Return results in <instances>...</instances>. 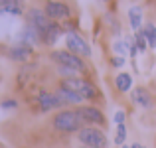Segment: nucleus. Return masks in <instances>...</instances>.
<instances>
[{"label": "nucleus", "mask_w": 156, "mask_h": 148, "mask_svg": "<svg viewBox=\"0 0 156 148\" xmlns=\"http://www.w3.org/2000/svg\"><path fill=\"white\" fill-rule=\"evenodd\" d=\"M57 97L63 101V105H79V103H83L85 99L79 95V93H75V91H71V89H67V87H63L61 85L59 89H57Z\"/></svg>", "instance_id": "10"}, {"label": "nucleus", "mask_w": 156, "mask_h": 148, "mask_svg": "<svg viewBox=\"0 0 156 148\" xmlns=\"http://www.w3.org/2000/svg\"><path fill=\"white\" fill-rule=\"evenodd\" d=\"M125 138H126V126H125V125H119L117 136H115V142H117V144H125Z\"/></svg>", "instance_id": "19"}, {"label": "nucleus", "mask_w": 156, "mask_h": 148, "mask_svg": "<svg viewBox=\"0 0 156 148\" xmlns=\"http://www.w3.org/2000/svg\"><path fill=\"white\" fill-rule=\"evenodd\" d=\"M16 105H18L16 101H4L2 103V109H16Z\"/></svg>", "instance_id": "21"}, {"label": "nucleus", "mask_w": 156, "mask_h": 148, "mask_svg": "<svg viewBox=\"0 0 156 148\" xmlns=\"http://www.w3.org/2000/svg\"><path fill=\"white\" fill-rule=\"evenodd\" d=\"M83 148H87V146H83Z\"/></svg>", "instance_id": "26"}, {"label": "nucleus", "mask_w": 156, "mask_h": 148, "mask_svg": "<svg viewBox=\"0 0 156 148\" xmlns=\"http://www.w3.org/2000/svg\"><path fill=\"white\" fill-rule=\"evenodd\" d=\"M77 138H79V142H83L87 148H107L109 146L105 132L99 129V126H83V129L77 132Z\"/></svg>", "instance_id": "2"}, {"label": "nucleus", "mask_w": 156, "mask_h": 148, "mask_svg": "<svg viewBox=\"0 0 156 148\" xmlns=\"http://www.w3.org/2000/svg\"><path fill=\"white\" fill-rule=\"evenodd\" d=\"M59 34H61V28L57 26L55 22H53V24H51V28L42 36V44H48V46L55 44V42H57V38H59Z\"/></svg>", "instance_id": "14"}, {"label": "nucleus", "mask_w": 156, "mask_h": 148, "mask_svg": "<svg viewBox=\"0 0 156 148\" xmlns=\"http://www.w3.org/2000/svg\"><path fill=\"white\" fill-rule=\"evenodd\" d=\"M28 22H30V26L40 34V38H42V36L50 30L51 24H53L51 20L46 16V12L40 10V8H32V10L28 12Z\"/></svg>", "instance_id": "5"}, {"label": "nucleus", "mask_w": 156, "mask_h": 148, "mask_svg": "<svg viewBox=\"0 0 156 148\" xmlns=\"http://www.w3.org/2000/svg\"><path fill=\"white\" fill-rule=\"evenodd\" d=\"M115 85H117V89L121 93H126L130 87H133V77H130L129 73H119L117 79H115Z\"/></svg>", "instance_id": "15"}, {"label": "nucleus", "mask_w": 156, "mask_h": 148, "mask_svg": "<svg viewBox=\"0 0 156 148\" xmlns=\"http://www.w3.org/2000/svg\"><path fill=\"white\" fill-rule=\"evenodd\" d=\"M115 121H117V125H125V113L119 111V113L115 115Z\"/></svg>", "instance_id": "20"}, {"label": "nucleus", "mask_w": 156, "mask_h": 148, "mask_svg": "<svg viewBox=\"0 0 156 148\" xmlns=\"http://www.w3.org/2000/svg\"><path fill=\"white\" fill-rule=\"evenodd\" d=\"M122 148H133V146H126V144H122Z\"/></svg>", "instance_id": "24"}, {"label": "nucleus", "mask_w": 156, "mask_h": 148, "mask_svg": "<svg viewBox=\"0 0 156 148\" xmlns=\"http://www.w3.org/2000/svg\"><path fill=\"white\" fill-rule=\"evenodd\" d=\"M44 12H46V16L51 20H65L71 16V10H69V6L65 2H59V0H48L46 6H44Z\"/></svg>", "instance_id": "6"}, {"label": "nucleus", "mask_w": 156, "mask_h": 148, "mask_svg": "<svg viewBox=\"0 0 156 148\" xmlns=\"http://www.w3.org/2000/svg\"><path fill=\"white\" fill-rule=\"evenodd\" d=\"M38 101H40V109H42V111H51V109H59V107H63V101L57 97V93L44 91V93H40Z\"/></svg>", "instance_id": "9"}, {"label": "nucleus", "mask_w": 156, "mask_h": 148, "mask_svg": "<svg viewBox=\"0 0 156 148\" xmlns=\"http://www.w3.org/2000/svg\"><path fill=\"white\" fill-rule=\"evenodd\" d=\"M65 44H67V49H69V51L75 53V55H79V57H89V55H91V48H89L87 42H85L79 34H75V32L67 34Z\"/></svg>", "instance_id": "8"}, {"label": "nucleus", "mask_w": 156, "mask_h": 148, "mask_svg": "<svg viewBox=\"0 0 156 148\" xmlns=\"http://www.w3.org/2000/svg\"><path fill=\"white\" fill-rule=\"evenodd\" d=\"M134 42H136V49L138 51H146V48H148V42H146L144 34H142V30L136 32V36H134Z\"/></svg>", "instance_id": "18"}, {"label": "nucleus", "mask_w": 156, "mask_h": 148, "mask_svg": "<svg viewBox=\"0 0 156 148\" xmlns=\"http://www.w3.org/2000/svg\"><path fill=\"white\" fill-rule=\"evenodd\" d=\"M61 85L67 87V89H71V91H75V93H79L85 101H93V99L99 95V91H97L95 85H93L91 81H87V79H81V77H69V79H63Z\"/></svg>", "instance_id": "4"}, {"label": "nucleus", "mask_w": 156, "mask_h": 148, "mask_svg": "<svg viewBox=\"0 0 156 148\" xmlns=\"http://www.w3.org/2000/svg\"><path fill=\"white\" fill-rule=\"evenodd\" d=\"M51 59L55 61L59 67H67V69H73V71H77V73H83L85 69V61H83V57H79V55H75V53H71L69 49H55V51L51 53Z\"/></svg>", "instance_id": "3"}, {"label": "nucleus", "mask_w": 156, "mask_h": 148, "mask_svg": "<svg viewBox=\"0 0 156 148\" xmlns=\"http://www.w3.org/2000/svg\"><path fill=\"white\" fill-rule=\"evenodd\" d=\"M113 63H115V65H121L122 59H121V57H117V59H113Z\"/></svg>", "instance_id": "22"}, {"label": "nucleus", "mask_w": 156, "mask_h": 148, "mask_svg": "<svg viewBox=\"0 0 156 148\" xmlns=\"http://www.w3.org/2000/svg\"><path fill=\"white\" fill-rule=\"evenodd\" d=\"M129 18H130V26L134 28V30H140V24H142V10L138 6H134V8H130V12H129Z\"/></svg>", "instance_id": "16"}, {"label": "nucleus", "mask_w": 156, "mask_h": 148, "mask_svg": "<svg viewBox=\"0 0 156 148\" xmlns=\"http://www.w3.org/2000/svg\"><path fill=\"white\" fill-rule=\"evenodd\" d=\"M133 101L136 103L138 107H150L152 105V97H150V93H148V89H144V87H136L133 91Z\"/></svg>", "instance_id": "11"}, {"label": "nucleus", "mask_w": 156, "mask_h": 148, "mask_svg": "<svg viewBox=\"0 0 156 148\" xmlns=\"http://www.w3.org/2000/svg\"><path fill=\"white\" fill-rule=\"evenodd\" d=\"M10 57L16 61H26L32 57V48L30 46H24V44H20V46L12 48L10 49Z\"/></svg>", "instance_id": "13"}, {"label": "nucleus", "mask_w": 156, "mask_h": 148, "mask_svg": "<svg viewBox=\"0 0 156 148\" xmlns=\"http://www.w3.org/2000/svg\"><path fill=\"white\" fill-rule=\"evenodd\" d=\"M133 148H144L142 144H133Z\"/></svg>", "instance_id": "23"}, {"label": "nucleus", "mask_w": 156, "mask_h": 148, "mask_svg": "<svg viewBox=\"0 0 156 148\" xmlns=\"http://www.w3.org/2000/svg\"><path fill=\"white\" fill-rule=\"evenodd\" d=\"M83 121L79 118L77 111H69V109H61L59 113L53 117V129L59 132H79L83 129Z\"/></svg>", "instance_id": "1"}, {"label": "nucleus", "mask_w": 156, "mask_h": 148, "mask_svg": "<svg viewBox=\"0 0 156 148\" xmlns=\"http://www.w3.org/2000/svg\"><path fill=\"white\" fill-rule=\"evenodd\" d=\"M22 8H24L22 0H0V10H2V12H8V14L20 16L24 12Z\"/></svg>", "instance_id": "12"}, {"label": "nucleus", "mask_w": 156, "mask_h": 148, "mask_svg": "<svg viewBox=\"0 0 156 148\" xmlns=\"http://www.w3.org/2000/svg\"><path fill=\"white\" fill-rule=\"evenodd\" d=\"M103 2H107V0H103Z\"/></svg>", "instance_id": "25"}, {"label": "nucleus", "mask_w": 156, "mask_h": 148, "mask_svg": "<svg viewBox=\"0 0 156 148\" xmlns=\"http://www.w3.org/2000/svg\"><path fill=\"white\" fill-rule=\"evenodd\" d=\"M77 115L83 122L91 126H103L105 125V115L97 107H77Z\"/></svg>", "instance_id": "7"}, {"label": "nucleus", "mask_w": 156, "mask_h": 148, "mask_svg": "<svg viewBox=\"0 0 156 148\" xmlns=\"http://www.w3.org/2000/svg\"><path fill=\"white\" fill-rule=\"evenodd\" d=\"M142 34H144L146 42H148V48H156V28L152 24H146L142 28Z\"/></svg>", "instance_id": "17"}]
</instances>
